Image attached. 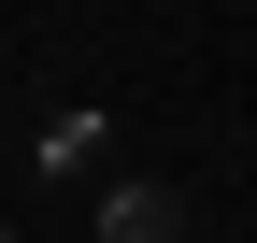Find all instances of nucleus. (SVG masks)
I'll return each mask as SVG.
<instances>
[{
    "label": "nucleus",
    "instance_id": "1",
    "mask_svg": "<svg viewBox=\"0 0 257 243\" xmlns=\"http://www.w3.org/2000/svg\"><path fill=\"white\" fill-rule=\"evenodd\" d=\"M100 243H186V200L157 172H128V186H100Z\"/></svg>",
    "mask_w": 257,
    "mask_h": 243
},
{
    "label": "nucleus",
    "instance_id": "2",
    "mask_svg": "<svg viewBox=\"0 0 257 243\" xmlns=\"http://www.w3.org/2000/svg\"><path fill=\"white\" fill-rule=\"evenodd\" d=\"M100 143H114V129H100V114L72 100V114H43V129H29V172H86Z\"/></svg>",
    "mask_w": 257,
    "mask_h": 243
},
{
    "label": "nucleus",
    "instance_id": "3",
    "mask_svg": "<svg viewBox=\"0 0 257 243\" xmlns=\"http://www.w3.org/2000/svg\"><path fill=\"white\" fill-rule=\"evenodd\" d=\"M15 243H29V229H15Z\"/></svg>",
    "mask_w": 257,
    "mask_h": 243
}]
</instances>
